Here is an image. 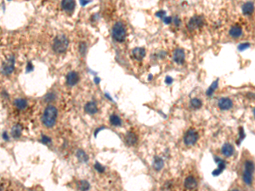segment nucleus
Instances as JSON below:
<instances>
[{"instance_id":"f257e3e1","label":"nucleus","mask_w":255,"mask_h":191,"mask_svg":"<svg viewBox=\"0 0 255 191\" xmlns=\"http://www.w3.org/2000/svg\"><path fill=\"white\" fill-rule=\"evenodd\" d=\"M57 118V110L55 106L49 105L47 106L43 115V123L47 127H51L55 125Z\"/></svg>"},{"instance_id":"f03ea898","label":"nucleus","mask_w":255,"mask_h":191,"mask_svg":"<svg viewBox=\"0 0 255 191\" xmlns=\"http://www.w3.org/2000/svg\"><path fill=\"white\" fill-rule=\"evenodd\" d=\"M68 46H69V41L65 35L60 34L58 36H56L55 40H54V43H53V50L56 53H58V54L64 53L67 50Z\"/></svg>"},{"instance_id":"7ed1b4c3","label":"nucleus","mask_w":255,"mask_h":191,"mask_svg":"<svg viewBox=\"0 0 255 191\" xmlns=\"http://www.w3.org/2000/svg\"><path fill=\"white\" fill-rule=\"evenodd\" d=\"M126 28L123 22L118 21L113 26L112 28V37L118 43H123L126 38Z\"/></svg>"},{"instance_id":"20e7f679","label":"nucleus","mask_w":255,"mask_h":191,"mask_svg":"<svg viewBox=\"0 0 255 191\" xmlns=\"http://www.w3.org/2000/svg\"><path fill=\"white\" fill-rule=\"evenodd\" d=\"M254 170V165L251 160H247L245 162V169L243 173V182L247 185H251L253 183V173Z\"/></svg>"},{"instance_id":"39448f33","label":"nucleus","mask_w":255,"mask_h":191,"mask_svg":"<svg viewBox=\"0 0 255 191\" xmlns=\"http://www.w3.org/2000/svg\"><path fill=\"white\" fill-rule=\"evenodd\" d=\"M197 139H198V133L196 130L194 129L188 130V132L185 133L184 137V144L187 146L195 145L197 143Z\"/></svg>"},{"instance_id":"423d86ee","label":"nucleus","mask_w":255,"mask_h":191,"mask_svg":"<svg viewBox=\"0 0 255 191\" xmlns=\"http://www.w3.org/2000/svg\"><path fill=\"white\" fill-rule=\"evenodd\" d=\"M203 23H204V19L203 16H195L190 19L187 26L190 30H194V29L201 27L203 25Z\"/></svg>"},{"instance_id":"0eeeda50","label":"nucleus","mask_w":255,"mask_h":191,"mask_svg":"<svg viewBox=\"0 0 255 191\" xmlns=\"http://www.w3.org/2000/svg\"><path fill=\"white\" fill-rule=\"evenodd\" d=\"M15 68V57L10 56L6 62H4L2 66V71L4 74H10Z\"/></svg>"},{"instance_id":"6e6552de","label":"nucleus","mask_w":255,"mask_h":191,"mask_svg":"<svg viewBox=\"0 0 255 191\" xmlns=\"http://www.w3.org/2000/svg\"><path fill=\"white\" fill-rule=\"evenodd\" d=\"M218 107L223 111H228L232 107L233 103H232V100L229 98H222L218 100Z\"/></svg>"},{"instance_id":"1a4fd4ad","label":"nucleus","mask_w":255,"mask_h":191,"mask_svg":"<svg viewBox=\"0 0 255 191\" xmlns=\"http://www.w3.org/2000/svg\"><path fill=\"white\" fill-rule=\"evenodd\" d=\"M184 51L182 49H177L174 53V60L177 64L181 65L184 61Z\"/></svg>"},{"instance_id":"9d476101","label":"nucleus","mask_w":255,"mask_h":191,"mask_svg":"<svg viewBox=\"0 0 255 191\" xmlns=\"http://www.w3.org/2000/svg\"><path fill=\"white\" fill-rule=\"evenodd\" d=\"M79 81V76L76 71H71L69 72L66 77V83L68 85L70 86H74L75 84H77Z\"/></svg>"},{"instance_id":"9b49d317","label":"nucleus","mask_w":255,"mask_h":191,"mask_svg":"<svg viewBox=\"0 0 255 191\" xmlns=\"http://www.w3.org/2000/svg\"><path fill=\"white\" fill-rule=\"evenodd\" d=\"M214 160H215V161L217 162L218 168L213 172V175L218 176L219 175V174L223 172V170L225 168V162H224V160H222V159H220V158L218 157H216V156L214 157Z\"/></svg>"},{"instance_id":"f8f14e48","label":"nucleus","mask_w":255,"mask_h":191,"mask_svg":"<svg viewBox=\"0 0 255 191\" xmlns=\"http://www.w3.org/2000/svg\"><path fill=\"white\" fill-rule=\"evenodd\" d=\"M197 186V179H195L192 176H189L187 177L185 180H184V187L187 189H193Z\"/></svg>"},{"instance_id":"ddd939ff","label":"nucleus","mask_w":255,"mask_h":191,"mask_svg":"<svg viewBox=\"0 0 255 191\" xmlns=\"http://www.w3.org/2000/svg\"><path fill=\"white\" fill-rule=\"evenodd\" d=\"M222 154L224 155V156L226 157H230L231 155H233L234 154V147L233 145L229 144V143H226L223 145L222 147Z\"/></svg>"},{"instance_id":"4468645a","label":"nucleus","mask_w":255,"mask_h":191,"mask_svg":"<svg viewBox=\"0 0 255 191\" xmlns=\"http://www.w3.org/2000/svg\"><path fill=\"white\" fill-rule=\"evenodd\" d=\"M84 110L86 111L88 114L94 115L96 114V112L98 111V108H97V105L95 102L90 101L88 102L85 106H84Z\"/></svg>"},{"instance_id":"2eb2a0df","label":"nucleus","mask_w":255,"mask_h":191,"mask_svg":"<svg viewBox=\"0 0 255 191\" xmlns=\"http://www.w3.org/2000/svg\"><path fill=\"white\" fill-rule=\"evenodd\" d=\"M137 140H138L137 136H136L135 133H132V132L128 133L126 134V136H125V143L128 145H129V146L135 145L136 143H137Z\"/></svg>"},{"instance_id":"dca6fc26","label":"nucleus","mask_w":255,"mask_h":191,"mask_svg":"<svg viewBox=\"0 0 255 191\" xmlns=\"http://www.w3.org/2000/svg\"><path fill=\"white\" fill-rule=\"evenodd\" d=\"M133 55L137 60H141L145 56V50L144 48H135L133 50Z\"/></svg>"},{"instance_id":"f3484780","label":"nucleus","mask_w":255,"mask_h":191,"mask_svg":"<svg viewBox=\"0 0 255 191\" xmlns=\"http://www.w3.org/2000/svg\"><path fill=\"white\" fill-rule=\"evenodd\" d=\"M229 33H230V35H231L232 37L237 38V37H239L242 36V34H243V29H242V27H241L240 26L237 25L233 26L231 28V30L229 31Z\"/></svg>"},{"instance_id":"a211bd4d","label":"nucleus","mask_w":255,"mask_h":191,"mask_svg":"<svg viewBox=\"0 0 255 191\" xmlns=\"http://www.w3.org/2000/svg\"><path fill=\"white\" fill-rule=\"evenodd\" d=\"M61 6L63 8V9H65L66 11H69L71 12L74 9H75V6H76V3L74 1H63L61 3Z\"/></svg>"},{"instance_id":"6ab92c4d","label":"nucleus","mask_w":255,"mask_h":191,"mask_svg":"<svg viewBox=\"0 0 255 191\" xmlns=\"http://www.w3.org/2000/svg\"><path fill=\"white\" fill-rule=\"evenodd\" d=\"M243 12L244 15H247V16L251 15L253 12V3L251 2L244 3L243 6Z\"/></svg>"},{"instance_id":"aec40b11","label":"nucleus","mask_w":255,"mask_h":191,"mask_svg":"<svg viewBox=\"0 0 255 191\" xmlns=\"http://www.w3.org/2000/svg\"><path fill=\"white\" fill-rule=\"evenodd\" d=\"M15 105L19 110H25L27 107V101L24 99H16L15 100Z\"/></svg>"},{"instance_id":"412c9836","label":"nucleus","mask_w":255,"mask_h":191,"mask_svg":"<svg viewBox=\"0 0 255 191\" xmlns=\"http://www.w3.org/2000/svg\"><path fill=\"white\" fill-rule=\"evenodd\" d=\"M163 166H164V162H163V159L158 157V156L155 157L153 161V166L155 170L156 171H160V170L163 168Z\"/></svg>"},{"instance_id":"4be33fe9","label":"nucleus","mask_w":255,"mask_h":191,"mask_svg":"<svg viewBox=\"0 0 255 191\" xmlns=\"http://www.w3.org/2000/svg\"><path fill=\"white\" fill-rule=\"evenodd\" d=\"M11 134L14 138L16 139H18L20 138V136L22 135V127L20 125H15V126L12 127V130H11Z\"/></svg>"},{"instance_id":"5701e85b","label":"nucleus","mask_w":255,"mask_h":191,"mask_svg":"<svg viewBox=\"0 0 255 191\" xmlns=\"http://www.w3.org/2000/svg\"><path fill=\"white\" fill-rule=\"evenodd\" d=\"M110 122L111 123V125H113V126H116V127H119L122 125V120H121V118H120L117 115H111V117H110Z\"/></svg>"},{"instance_id":"b1692460","label":"nucleus","mask_w":255,"mask_h":191,"mask_svg":"<svg viewBox=\"0 0 255 191\" xmlns=\"http://www.w3.org/2000/svg\"><path fill=\"white\" fill-rule=\"evenodd\" d=\"M218 79H217L216 81H214L213 83V84L211 85V86L209 87V88L208 89V91H207V95L208 96H211L213 94V93L215 91V89L218 88Z\"/></svg>"},{"instance_id":"393cba45","label":"nucleus","mask_w":255,"mask_h":191,"mask_svg":"<svg viewBox=\"0 0 255 191\" xmlns=\"http://www.w3.org/2000/svg\"><path fill=\"white\" fill-rule=\"evenodd\" d=\"M191 105L194 109H199V108H201V107H202V105H203V103H202V101H201L199 99H197V98H195V99H191Z\"/></svg>"},{"instance_id":"a878e982","label":"nucleus","mask_w":255,"mask_h":191,"mask_svg":"<svg viewBox=\"0 0 255 191\" xmlns=\"http://www.w3.org/2000/svg\"><path fill=\"white\" fill-rule=\"evenodd\" d=\"M78 187H79V189L81 191H87L90 187V185H89V182H87L85 180H83V181H81L79 183Z\"/></svg>"},{"instance_id":"bb28decb","label":"nucleus","mask_w":255,"mask_h":191,"mask_svg":"<svg viewBox=\"0 0 255 191\" xmlns=\"http://www.w3.org/2000/svg\"><path fill=\"white\" fill-rule=\"evenodd\" d=\"M77 156L78 157V159H80L82 161H87V160H88V156H87V155L85 154L83 150L77 151Z\"/></svg>"},{"instance_id":"cd10ccee","label":"nucleus","mask_w":255,"mask_h":191,"mask_svg":"<svg viewBox=\"0 0 255 191\" xmlns=\"http://www.w3.org/2000/svg\"><path fill=\"white\" fill-rule=\"evenodd\" d=\"M95 168H96V171H98L99 173H103L105 171L104 166H102V165H101L99 162H96V163L95 164Z\"/></svg>"},{"instance_id":"c85d7f7f","label":"nucleus","mask_w":255,"mask_h":191,"mask_svg":"<svg viewBox=\"0 0 255 191\" xmlns=\"http://www.w3.org/2000/svg\"><path fill=\"white\" fill-rule=\"evenodd\" d=\"M249 47H250V43H242V44H240L239 46H238V49H239V50H241V51H243V50H247V49H248Z\"/></svg>"},{"instance_id":"c756f323","label":"nucleus","mask_w":255,"mask_h":191,"mask_svg":"<svg viewBox=\"0 0 255 191\" xmlns=\"http://www.w3.org/2000/svg\"><path fill=\"white\" fill-rule=\"evenodd\" d=\"M86 44H85V43H80V52H81V54L82 55H84L85 54V52H86Z\"/></svg>"},{"instance_id":"7c9ffc66","label":"nucleus","mask_w":255,"mask_h":191,"mask_svg":"<svg viewBox=\"0 0 255 191\" xmlns=\"http://www.w3.org/2000/svg\"><path fill=\"white\" fill-rule=\"evenodd\" d=\"M165 14H166L165 11H163V10H160V11L156 13V16H157V17H160V18H163V17L165 16Z\"/></svg>"},{"instance_id":"2f4dec72","label":"nucleus","mask_w":255,"mask_h":191,"mask_svg":"<svg viewBox=\"0 0 255 191\" xmlns=\"http://www.w3.org/2000/svg\"><path fill=\"white\" fill-rule=\"evenodd\" d=\"M163 21L165 22L166 24H170L171 21H172V18L170 16H164L163 17Z\"/></svg>"},{"instance_id":"473e14b6","label":"nucleus","mask_w":255,"mask_h":191,"mask_svg":"<svg viewBox=\"0 0 255 191\" xmlns=\"http://www.w3.org/2000/svg\"><path fill=\"white\" fill-rule=\"evenodd\" d=\"M42 142H43V144H49V143L51 142V140H50V139L48 138L47 136H43V137H42Z\"/></svg>"},{"instance_id":"72a5a7b5","label":"nucleus","mask_w":255,"mask_h":191,"mask_svg":"<svg viewBox=\"0 0 255 191\" xmlns=\"http://www.w3.org/2000/svg\"><path fill=\"white\" fill-rule=\"evenodd\" d=\"M165 83L167 84H171L173 83V78L170 77H167L166 79H165Z\"/></svg>"},{"instance_id":"f704fd0d","label":"nucleus","mask_w":255,"mask_h":191,"mask_svg":"<svg viewBox=\"0 0 255 191\" xmlns=\"http://www.w3.org/2000/svg\"><path fill=\"white\" fill-rule=\"evenodd\" d=\"M240 137H241V140H243L245 138V134L243 133V127H241V129H240Z\"/></svg>"},{"instance_id":"c9c22d12","label":"nucleus","mask_w":255,"mask_h":191,"mask_svg":"<svg viewBox=\"0 0 255 191\" xmlns=\"http://www.w3.org/2000/svg\"><path fill=\"white\" fill-rule=\"evenodd\" d=\"M32 69H33V66L32 65V63L31 62H28L27 66V71H31Z\"/></svg>"},{"instance_id":"e433bc0d","label":"nucleus","mask_w":255,"mask_h":191,"mask_svg":"<svg viewBox=\"0 0 255 191\" xmlns=\"http://www.w3.org/2000/svg\"><path fill=\"white\" fill-rule=\"evenodd\" d=\"M174 23H175L176 26H179V23H180V21H179V19L178 17H174Z\"/></svg>"},{"instance_id":"4c0bfd02","label":"nucleus","mask_w":255,"mask_h":191,"mask_svg":"<svg viewBox=\"0 0 255 191\" xmlns=\"http://www.w3.org/2000/svg\"><path fill=\"white\" fill-rule=\"evenodd\" d=\"M89 2H90V1H81L80 3H81L82 5H86L87 3H89Z\"/></svg>"},{"instance_id":"58836bf2","label":"nucleus","mask_w":255,"mask_h":191,"mask_svg":"<svg viewBox=\"0 0 255 191\" xmlns=\"http://www.w3.org/2000/svg\"><path fill=\"white\" fill-rule=\"evenodd\" d=\"M95 82H96V83H99L100 82H101V79L98 78V77H96V78H95Z\"/></svg>"},{"instance_id":"ea45409f","label":"nucleus","mask_w":255,"mask_h":191,"mask_svg":"<svg viewBox=\"0 0 255 191\" xmlns=\"http://www.w3.org/2000/svg\"><path fill=\"white\" fill-rule=\"evenodd\" d=\"M151 78H152V77H151V75H150V77H148V79H149V80H151Z\"/></svg>"},{"instance_id":"a19ab883","label":"nucleus","mask_w":255,"mask_h":191,"mask_svg":"<svg viewBox=\"0 0 255 191\" xmlns=\"http://www.w3.org/2000/svg\"><path fill=\"white\" fill-rule=\"evenodd\" d=\"M231 191H239V190H238V189H233V190H231Z\"/></svg>"}]
</instances>
